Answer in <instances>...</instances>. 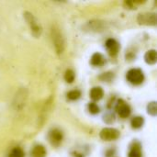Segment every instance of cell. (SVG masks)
<instances>
[{"label":"cell","instance_id":"obj_1","mask_svg":"<svg viewBox=\"0 0 157 157\" xmlns=\"http://www.w3.org/2000/svg\"><path fill=\"white\" fill-rule=\"evenodd\" d=\"M52 38L57 52L62 53L64 50V40L60 29H57L56 27H53L52 29Z\"/></svg>","mask_w":157,"mask_h":157},{"label":"cell","instance_id":"obj_2","mask_svg":"<svg viewBox=\"0 0 157 157\" xmlns=\"http://www.w3.org/2000/svg\"><path fill=\"white\" fill-rule=\"evenodd\" d=\"M127 80L133 85H141L144 80V75L141 69L133 68L127 73Z\"/></svg>","mask_w":157,"mask_h":157},{"label":"cell","instance_id":"obj_3","mask_svg":"<svg viewBox=\"0 0 157 157\" xmlns=\"http://www.w3.org/2000/svg\"><path fill=\"white\" fill-rule=\"evenodd\" d=\"M24 17H25L26 20L28 21L30 29H31L33 35H35L36 37H39L41 33V28H40V25L38 23L37 19L34 17V16L32 14H30L29 12L24 13Z\"/></svg>","mask_w":157,"mask_h":157},{"label":"cell","instance_id":"obj_4","mask_svg":"<svg viewBox=\"0 0 157 157\" xmlns=\"http://www.w3.org/2000/svg\"><path fill=\"white\" fill-rule=\"evenodd\" d=\"M100 138L104 141H115L120 137V132L114 128H104L100 132Z\"/></svg>","mask_w":157,"mask_h":157},{"label":"cell","instance_id":"obj_5","mask_svg":"<svg viewBox=\"0 0 157 157\" xmlns=\"http://www.w3.org/2000/svg\"><path fill=\"white\" fill-rule=\"evenodd\" d=\"M137 20L141 25L154 26L156 24V15L155 13H142L138 16Z\"/></svg>","mask_w":157,"mask_h":157},{"label":"cell","instance_id":"obj_6","mask_svg":"<svg viewBox=\"0 0 157 157\" xmlns=\"http://www.w3.org/2000/svg\"><path fill=\"white\" fill-rule=\"evenodd\" d=\"M116 110H117L118 114L123 119L129 117L130 114H131V111H132L131 107L125 101H123L122 99L118 101L117 106H116Z\"/></svg>","mask_w":157,"mask_h":157},{"label":"cell","instance_id":"obj_7","mask_svg":"<svg viewBox=\"0 0 157 157\" xmlns=\"http://www.w3.org/2000/svg\"><path fill=\"white\" fill-rule=\"evenodd\" d=\"M49 139H50L51 144L53 146H58V145H60V144L63 141V133L58 129L52 130L49 134Z\"/></svg>","mask_w":157,"mask_h":157},{"label":"cell","instance_id":"obj_8","mask_svg":"<svg viewBox=\"0 0 157 157\" xmlns=\"http://www.w3.org/2000/svg\"><path fill=\"white\" fill-rule=\"evenodd\" d=\"M106 47L109 51V53L111 56H116L120 51V44L114 39H109L106 41Z\"/></svg>","mask_w":157,"mask_h":157},{"label":"cell","instance_id":"obj_9","mask_svg":"<svg viewBox=\"0 0 157 157\" xmlns=\"http://www.w3.org/2000/svg\"><path fill=\"white\" fill-rule=\"evenodd\" d=\"M90 63L94 66H101L105 63V58H104V56L101 53L96 52V53H94L92 55L91 60H90Z\"/></svg>","mask_w":157,"mask_h":157},{"label":"cell","instance_id":"obj_10","mask_svg":"<svg viewBox=\"0 0 157 157\" xmlns=\"http://www.w3.org/2000/svg\"><path fill=\"white\" fill-rule=\"evenodd\" d=\"M103 96H104V91L99 86L93 87L90 91V98L95 101L100 100L103 98Z\"/></svg>","mask_w":157,"mask_h":157},{"label":"cell","instance_id":"obj_11","mask_svg":"<svg viewBox=\"0 0 157 157\" xmlns=\"http://www.w3.org/2000/svg\"><path fill=\"white\" fill-rule=\"evenodd\" d=\"M129 157H142L141 144L138 142H134L131 146V151L129 153Z\"/></svg>","mask_w":157,"mask_h":157},{"label":"cell","instance_id":"obj_12","mask_svg":"<svg viewBox=\"0 0 157 157\" xmlns=\"http://www.w3.org/2000/svg\"><path fill=\"white\" fill-rule=\"evenodd\" d=\"M144 60L148 64H155L157 61V54L155 50L148 51L144 55Z\"/></svg>","mask_w":157,"mask_h":157},{"label":"cell","instance_id":"obj_13","mask_svg":"<svg viewBox=\"0 0 157 157\" xmlns=\"http://www.w3.org/2000/svg\"><path fill=\"white\" fill-rule=\"evenodd\" d=\"M45 155H46V150L42 145H36L31 151L32 157H45Z\"/></svg>","mask_w":157,"mask_h":157},{"label":"cell","instance_id":"obj_14","mask_svg":"<svg viewBox=\"0 0 157 157\" xmlns=\"http://www.w3.org/2000/svg\"><path fill=\"white\" fill-rule=\"evenodd\" d=\"M144 123V120L143 117L141 116H137V117H134L132 120V127L133 129H140Z\"/></svg>","mask_w":157,"mask_h":157},{"label":"cell","instance_id":"obj_15","mask_svg":"<svg viewBox=\"0 0 157 157\" xmlns=\"http://www.w3.org/2000/svg\"><path fill=\"white\" fill-rule=\"evenodd\" d=\"M75 72L71 69H68L65 74H64V79L67 83H73L75 81Z\"/></svg>","mask_w":157,"mask_h":157},{"label":"cell","instance_id":"obj_16","mask_svg":"<svg viewBox=\"0 0 157 157\" xmlns=\"http://www.w3.org/2000/svg\"><path fill=\"white\" fill-rule=\"evenodd\" d=\"M80 97H81V92L79 90H76V89L75 90H72V91L67 93V98L70 100H76Z\"/></svg>","mask_w":157,"mask_h":157},{"label":"cell","instance_id":"obj_17","mask_svg":"<svg viewBox=\"0 0 157 157\" xmlns=\"http://www.w3.org/2000/svg\"><path fill=\"white\" fill-rule=\"evenodd\" d=\"M147 110H148V113L152 116H156L157 114V107H156V102L153 101L151 102L148 107H147Z\"/></svg>","mask_w":157,"mask_h":157},{"label":"cell","instance_id":"obj_18","mask_svg":"<svg viewBox=\"0 0 157 157\" xmlns=\"http://www.w3.org/2000/svg\"><path fill=\"white\" fill-rule=\"evenodd\" d=\"M9 157H24V152L21 148H18V147L14 148L11 151Z\"/></svg>","mask_w":157,"mask_h":157},{"label":"cell","instance_id":"obj_19","mask_svg":"<svg viewBox=\"0 0 157 157\" xmlns=\"http://www.w3.org/2000/svg\"><path fill=\"white\" fill-rule=\"evenodd\" d=\"M88 110H89V112L91 114L96 115V114H98L99 112V108H98V106L96 103H89V105H88Z\"/></svg>","mask_w":157,"mask_h":157}]
</instances>
